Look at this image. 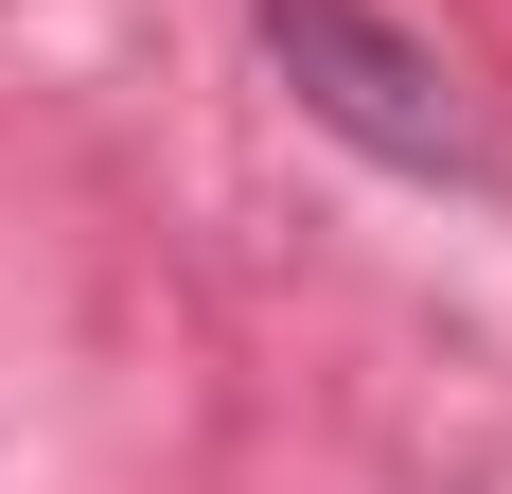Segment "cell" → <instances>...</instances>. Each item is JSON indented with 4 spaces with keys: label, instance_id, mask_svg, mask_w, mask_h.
<instances>
[{
    "label": "cell",
    "instance_id": "1",
    "mask_svg": "<svg viewBox=\"0 0 512 494\" xmlns=\"http://www.w3.org/2000/svg\"><path fill=\"white\" fill-rule=\"evenodd\" d=\"M248 36H265V71L301 89V124H336L354 159H389V177H495V124H477V89H460V53L442 36H407L389 0H248Z\"/></svg>",
    "mask_w": 512,
    "mask_h": 494
}]
</instances>
